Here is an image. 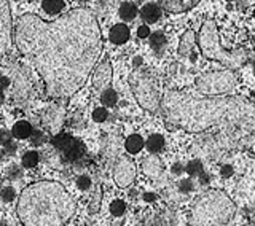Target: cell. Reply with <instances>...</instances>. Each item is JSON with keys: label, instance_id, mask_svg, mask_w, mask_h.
Returning a JSON list of instances; mask_svg holds the SVG:
<instances>
[{"label": "cell", "instance_id": "obj_22", "mask_svg": "<svg viewBox=\"0 0 255 226\" xmlns=\"http://www.w3.org/2000/svg\"><path fill=\"white\" fill-rule=\"evenodd\" d=\"M118 101V96L115 93V90H112V88H107V90H104L102 94H101V102L104 104L106 107H114Z\"/></svg>", "mask_w": 255, "mask_h": 226}, {"label": "cell", "instance_id": "obj_25", "mask_svg": "<svg viewBox=\"0 0 255 226\" xmlns=\"http://www.w3.org/2000/svg\"><path fill=\"white\" fill-rule=\"evenodd\" d=\"M125 211H126V204L123 203V201L117 199V201H114V203L110 204V212H112V215L120 217V215L125 214Z\"/></svg>", "mask_w": 255, "mask_h": 226}, {"label": "cell", "instance_id": "obj_3", "mask_svg": "<svg viewBox=\"0 0 255 226\" xmlns=\"http://www.w3.org/2000/svg\"><path fill=\"white\" fill-rule=\"evenodd\" d=\"M70 193L54 180H42L22 190L16 206L22 226H64L75 214Z\"/></svg>", "mask_w": 255, "mask_h": 226}, {"label": "cell", "instance_id": "obj_12", "mask_svg": "<svg viewBox=\"0 0 255 226\" xmlns=\"http://www.w3.org/2000/svg\"><path fill=\"white\" fill-rule=\"evenodd\" d=\"M61 153H62L64 158H66L67 161L74 163V161H78L80 158L85 155V145L80 142V140H77V139H74V137H72L70 142L61 150Z\"/></svg>", "mask_w": 255, "mask_h": 226}, {"label": "cell", "instance_id": "obj_6", "mask_svg": "<svg viewBox=\"0 0 255 226\" xmlns=\"http://www.w3.org/2000/svg\"><path fill=\"white\" fill-rule=\"evenodd\" d=\"M129 86L135 101L139 102V106L143 110L151 113L159 110L161 94H159V88L155 77L148 70H134L129 75Z\"/></svg>", "mask_w": 255, "mask_h": 226}, {"label": "cell", "instance_id": "obj_31", "mask_svg": "<svg viewBox=\"0 0 255 226\" xmlns=\"http://www.w3.org/2000/svg\"><path fill=\"white\" fill-rule=\"evenodd\" d=\"M10 140H11V134L8 131H3V129H0V143L6 145V143H10Z\"/></svg>", "mask_w": 255, "mask_h": 226}, {"label": "cell", "instance_id": "obj_1", "mask_svg": "<svg viewBox=\"0 0 255 226\" xmlns=\"http://www.w3.org/2000/svg\"><path fill=\"white\" fill-rule=\"evenodd\" d=\"M13 38L54 99L74 96L86 83L102 51L99 22L86 8H75L53 21L22 14Z\"/></svg>", "mask_w": 255, "mask_h": 226}, {"label": "cell", "instance_id": "obj_19", "mask_svg": "<svg viewBox=\"0 0 255 226\" xmlns=\"http://www.w3.org/2000/svg\"><path fill=\"white\" fill-rule=\"evenodd\" d=\"M137 13H139L137 6L131 2H126L120 6V18H122L123 21H132L135 16H137Z\"/></svg>", "mask_w": 255, "mask_h": 226}, {"label": "cell", "instance_id": "obj_4", "mask_svg": "<svg viewBox=\"0 0 255 226\" xmlns=\"http://www.w3.org/2000/svg\"><path fill=\"white\" fill-rule=\"evenodd\" d=\"M236 212V204L222 190L199 195L190 212V226H225Z\"/></svg>", "mask_w": 255, "mask_h": 226}, {"label": "cell", "instance_id": "obj_36", "mask_svg": "<svg viewBox=\"0 0 255 226\" xmlns=\"http://www.w3.org/2000/svg\"><path fill=\"white\" fill-rule=\"evenodd\" d=\"M182 188L191 190V183H190V180H188V182H182Z\"/></svg>", "mask_w": 255, "mask_h": 226}, {"label": "cell", "instance_id": "obj_35", "mask_svg": "<svg viewBox=\"0 0 255 226\" xmlns=\"http://www.w3.org/2000/svg\"><path fill=\"white\" fill-rule=\"evenodd\" d=\"M8 85H10V82H8V78H6V77H2V78H0V90H2V88H6Z\"/></svg>", "mask_w": 255, "mask_h": 226}, {"label": "cell", "instance_id": "obj_28", "mask_svg": "<svg viewBox=\"0 0 255 226\" xmlns=\"http://www.w3.org/2000/svg\"><path fill=\"white\" fill-rule=\"evenodd\" d=\"M201 171H203V167H201V163H199V161H191V163L187 166V172L190 175H196Z\"/></svg>", "mask_w": 255, "mask_h": 226}, {"label": "cell", "instance_id": "obj_14", "mask_svg": "<svg viewBox=\"0 0 255 226\" xmlns=\"http://www.w3.org/2000/svg\"><path fill=\"white\" fill-rule=\"evenodd\" d=\"M129 38V27L125 26V24H115L114 27L110 29V42L115 45H123L128 42Z\"/></svg>", "mask_w": 255, "mask_h": 226}, {"label": "cell", "instance_id": "obj_33", "mask_svg": "<svg viewBox=\"0 0 255 226\" xmlns=\"http://www.w3.org/2000/svg\"><path fill=\"white\" fill-rule=\"evenodd\" d=\"M249 220L252 222V226H255V203L249 207Z\"/></svg>", "mask_w": 255, "mask_h": 226}, {"label": "cell", "instance_id": "obj_11", "mask_svg": "<svg viewBox=\"0 0 255 226\" xmlns=\"http://www.w3.org/2000/svg\"><path fill=\"white\" fill-rule=\"evenodd\" d=\"M158 2L167 13H185L196 6L201 0H158Z\"/></svg>", "mask_w": 255, "mask_h": 226}, {"label": "cell", "instance_id": "obj_15", "mask_svg": "<svg viewBox=\"0 0 255 226\" xmlns=\"http://www.w3.org/2000/svg\"><path fill=\"white\" fill-rule=\"evenodd\" d=\"M195 43H196V32L195 30H187L180 38L179 54L180 56H188L191 53V50H193Z\"/></svg>", "mask_w": 255, "mask_h": 226}, {"label": "cell", "instance_id": "obj_30", "mask_svg": "<svg viewBox=\"0 0 255 226\" xmlns=\"http://www.w3.org/2000/svg\"><path fill=\"white\" fill-rule=\"evenodd\" d=\"M77 185H78L80 190H88L91 187V179H90V177L83 175V177H80V179L77 180Z\"/></svg>", "mask_w": 255, "mask_h": 226}, {"label": "cell", "instance_id": "obj_10", "mask_svg": "<svg viewBox=\"0 0 255 226\" xmlns=\"http://www.w3.org/2000/svg\"><path fill=\"white\" fill-rule=\"evenodd\" d=\"M110 82H112V66H110L109 61H104L94 70L93 86L98 91H104V90H107V88H109Z\"/></svg>", "mask_w": 255, "mask_h": 226}, {"label": "cell", "instance_id": "obj_7", "mask_svg": "<svg viewBox=\"0 0 255 226\" xmlns=\"http://www.w3.org/2000/svg\"><path fill=\"white\" fill-rule=\"evenodd\" d=\"M195 85L203 96H228L235 91L238 77L233 70H209L196 77Z\"/></svg>", "mask_w": 255, "mask_h": 226}, {"label": "cell", "instance_id": "obj_2", "mask_svg": "<svg viewBox=\"0 0 255 226\" xmlns=\"http://www.w3.org/2000/svg\"><path fill=\"white\" fill-rule=\"evenodd\" d=\"M159 110L169 129L203 132L212 126L255 118V102L243 96H203L166 91Z\"/></svg>", "mask_w": 255, "mask_h": 226}, {"label": "cell", "instance_id": "obj_29", "mask_svg": "<svg viewBox=\"0 0 255 226\" xmlns=\"http://www.w3.org/2000/svg\"><path fill=\"white\" fill-rule=\"evenodd\" d=\"M99 203H101V191L96 193L94 198L91 199V204H90V212H98V211H99Z\"/></svg>", "mask_w": 255, "mask_h": 226}, {"label": "cell", "instance_id": "obj_9", "mask_svg": "<svg viewBox=\"0 0 255 226\" xmlns=\"http://www.w3.org/2000/svg\"><path fill=\"white\" fill-rule=\"evenodd\" d=\"M135 164L128 156H120L114 167V180L120 188H126L135 179Z\"/></svg>", "mask_w": 255, "mask_h": 226}, {"label": "cell", "instance_id": "obj_8", "mask_svg": "<svg viewBox=\"0 0 255 226\" xmlns=\"http://www.w3.org/2000/svg\"><path fill=\"white\" fill-rule=\"evenodd\" d=\"M13 30L10 3H8V0H0V58L10 51Z\"/></svg>", "mask_w": 255, "mask_h": 226}, {"label": "cell", "instance_id": "obj_27", "mask_svg": "<svg viewBox=\"0 0 255 226\" xmlns=\"http://www.w3.org/2000/svg\"><path fill=\"white\" fill-rule=\"evenodd\" d=\"M0 198H2V201H5V203H11V201H14V198H16V193L11 187H5L2 191H0Z\"/></svg>", "mask_w": 255, "mask_h": 226}, {"label": "cell", "instance_id": "obj_32", "mask_svg": "<svg viewBox=\"0 0 255 226\" xmlns=\"http://www.w3.org/2000/svg\"><path fill=\"white\" fill-rule=\"evenodd\" d=\"M137 35H139V38H147V37L150 35V29H148V26H140V27L137 29Z\"/></svg>", "mask_w": 255, "mask_h": 226}, {"label": "cell", "instance_id": "obj_5", "mask_svg": "<svg viewBox=\"0 0 255 226\" xmlns=\"http://www.w3.org/2000/svg\"><path fill=\"white\" fill-rule=\"evenodd\" d=\"M196 42H198L199 50H201L206 59L217 61L228 69L241 67L246 62L244 51H227L225 48L220 45L217 24H215V21H212V19H207L203 22Z\"/></svg>", "mask_w": 255, "mask_h": 226}, {"label": "cell", "instance_id": "obj_23", "mask_svg": "<svg viewBox=\"0 0 255 226\" xmlns=\"http://www.w3.org/2000/svg\"><path fill=\"white\" fill-rule=\"evenodd\" d=\"M40 161V156L37 151H27L26 155L22 156V166L27 169H34Z\"/></svg>", "mask_w": 255, "mask_h": 226}, {"label": "cell", "instance_id": "obj_34", "mask_svg": "<svg viewBox=\"0 0 255 226\" xmlns=\"http://www.w3.org/2000/svg\"><path fill=\"white\" fill-rule=\"evenodd\" d=\"M231 174H233V171H231V167H230V166L222 167V175H223V177H230Z\"/></svg>", "mask_w": 255, "mask_h": 226}, {"label": "cell", "instance_id": "obj_41", "mask_svg": "<svg viewBox=\"0 0 255 226\" xmlns=\"http://www.w3.org/2000/svg\"><path fill=\"white\" fill-rule=\"evenodd\" d=\"M228 2H233V0H228Z\"/></svg>", "mask_w": 255, "mask_h": 226}, {"label": "cell", "instance_id": "obj_21", "mask_svg": "<svg viewBox=\"0 0 255 226\" xmlns=\"http://www.w3.org/2000/svg\"><path fill=\"white\" fill-rule=\"evenodd\" d=\"M42 8L46 13L56 14L64 8V0H42Z\"/></svg>", "mask_w": 255, "mask_h": 226}, {"label": "cell", "instance_id": "obj_20", "mask_svg": "<svg viewBox=\"0 0 255 226\" xmlns=\"http://www.w3.org/2000/svg\"><path fill=\"white\" fill-rule=\"evenodd\" d=\"M145 145H147V150L150 153H158V151H161L163 147H164V139H163V135L153 134V135L148 137V140H147Z\"/></svg>", "mask_w": 255, "mask_h": 226}, {"label": "cell", "instance_id": "obj_37", "mask_svg": "<svg viewBox=\"0 0 255 226\" xmlns=\"http://www.w3.org/2000/svg\"><path fill=\"white\" fill-rule=\"evenodd\" d=\"M3 93H2V90H0V106H2V102H3Z\"/></svg>", "mask_w": 255, "mask_h": 226}, {"label": "cell", "instance_id": "obj_38", "mask_svg": "<svg viewBox=\"0 0 255 226\" xmlns=\"http://www.w3.org/2000/svg\"><path fill=\"white\" fill-rule=\"evenodd\" d=\"M145 199L150 201V199H153V196H151V195H145Z\"/></svg>", "mask_w": 255, "mask_h": 226}, {"label": "cell", "instance_id": "obj_26", "mask_svg": "<svg viewBox=\"0 0 255 226\" xmlns=\"http://www.w3.org/2000/svg\"><path fill=\"white\" fill-rule=\"evenodd\" d=\"M109 116V112L106 110V107H101V109H96L93 112V119L96 123H102V121H106Z\"/></svg>", "mask_w": 255, "mask_h": 226}, {"label": "cell", "instance_id": "obj_40", "mask_svg": "<svg viewBox=\"0 0 255 226\" xmlns=\"http://www.w3.org/2000/svg\"><path fill=\"white\" fill-rule=\"evenodd\" d=\"M135 2H143V0H135Z\"/></svg>", "mask_w": 255, "mask_h": 226}, {"label": "cell", "instance_id": "obj_24", "mask_svg": "<svg viewBox=\"0 0 255 226\" xmlns=\"http://www.w3.org/2000/svg\"><path fill=\"white\" fill-rule=\"evenodd\" d=\"M150 45L151 48H155V50H161V48L166 45V37L161 32H155V34L150 35Z\"/></svg>", "mask_w": 255, "mask_h": 226}, {"label": "cell", "instance_id": "obj_16", "mask_svg": "<svg viewBox=\"0 0 255 226\" xmlns=\"http://www.w3.org/2000/svg\"><path fill=\"white\" fill-rule=\"evenodd\" d=\"M140 16H142V19L145 22H148V24L156 22L159 18H161V8H159L158 5H155V3H147V5L142 6Z\"/></svg>", "mask_w": 255, "mask_h": 226}, {"label": "cell", "instance_id": "obj_13", "mask_svg": "<svg viewBox=\"0 0 255 226\" xmlns=\"http://www.w3.org/2000/svg\"><path fill=\"white\" fill-rule=\"evenodd\" d=\"M142 171L147 177H151V179H156V177L163 172V163L155 153L153 155L147 156L145 159L142 161Z\"/></svg>", "mask_w": 255, "mask_h": 226}, {"label": "cell", "instance_id": "obj_17", "mask_svg": "<svg viewBox=\"0 0 255 226\" xmlns=\"http://www.w3.org/2000/svg\"><path fill=\"white\" fill-rule=\"evenodd\" d=\"M11 134L16 139H27L32 135V124L27 121H18V123H14Z\"/></svg>", "mask_w": 255, "mask_h": 226}, {"label": "cell", "instance_id": "obj_18", "mask_svg": "<svg viewBox=\"0 0 255 226\" xmlns=\"http://www.w3.org/2000/svg\"><path fill=\"white\" fill-rule=\"evenodd\" d=\"M125 148H126L128 153H131V155H135V153H139L143 148V139H142L140 135H137V134H132V135H129L126 139Z\"/></svg>", "mask_w": 255, "mask_h": 226}, {"label": "cell", "instance_id": "obj_42", "mask_svg": "<svg viewBox=\"0 0 255 226\" xmlns=\"http://www.w3.org/2000/svg\"><path fill=\"white\" fill-rule=\"evenodd\" d=\"M254 72H255V67H254Z\"/></svg>", "mask_w": 255, "mask_h": 226}, {"label": "cell", "instance_id": "obj_39", "mask_svg": "<svg viewBox=\"0 0 255 226\" xmlns=\"http://www.w3.org/2000/svg\"><path fill=\"white\" fill-rule=\"evenodd\" d=\"M0 226H6V223H0Z\"/></svg>", "mask_w": 255, "mask_h": 226}]
</instances>
